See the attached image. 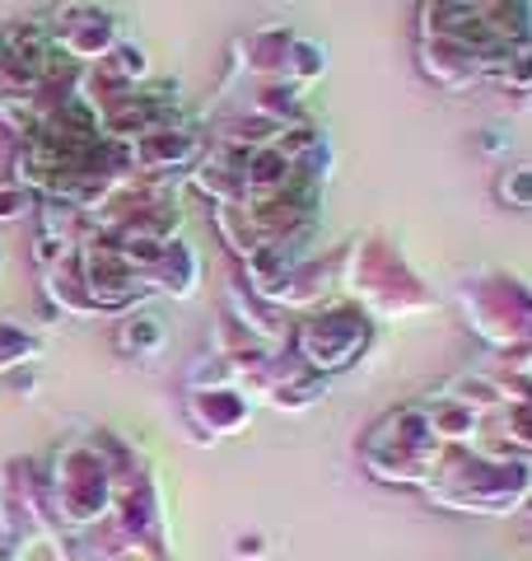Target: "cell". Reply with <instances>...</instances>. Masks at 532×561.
<instances>
[{
  "label": "cell",
  "mask_w": 532,
  "mask_h": 561,
  "mask_svg": "<svg viewBox=\"0 0 532 561\" xmlns=\"http://www.w3.org/2000/svg\"><path fill=\"white\" fill-rule=\"evenodd\" d=\"M33 202V187L28 183H10V187H0V225L5 220H20L24 210Z\"/></svg>",
  "instance_id": "obj_1"
}]
</instances>
